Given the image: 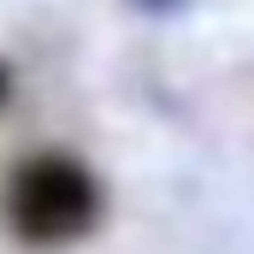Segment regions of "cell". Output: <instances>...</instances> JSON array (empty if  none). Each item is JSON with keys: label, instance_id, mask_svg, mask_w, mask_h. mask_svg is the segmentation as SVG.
<instances>
[{"label": "cell", "instance_id": "6da1fadb", "mask_svg": "<svg viewBox=\"0 0 254 254\" xmlns=\"http://www.w3.org/2000/svg\"><path fill=\"white\" fill-rule=\"evenodd\" d=\"M0 213H6L12 237H24L30 249H60V243H77L83 231H95L101 184L71 154H30L24 166H12Z\"/></svg>", "mask_w": 254, "mask_h": 254}, {"label": "cell", "instance_id": "7a4b0ae2", "mask_svg": "<svg viewBox=\"0 0 254 254\" xmlns=\"http://www.w3.org/2000/svg\"><path fill=\"white\" fill-rule=\"evenodd\" d=\"M0 101H6V65H0Z\"/></svg>", "mask_w": 254, "mask_h": 254}]
</instances>
